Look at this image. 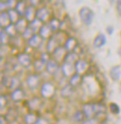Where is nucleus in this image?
<instances>
[{
    "label": "nucleus",
    "mask_w": 121,
    "mask_h": 124,
    "mask_svg": "<svg viewBox=\"0 0 121 124\" xmlns=\"http://www.w3.org/2000/svg\"><path fill=\"white\" fill-rule=\"evenodd\" d=\"M84 118H85V115L83 111H76L74 116H73V119L76 122H83L84 121Z\"/></svg>",
    "instance_id": "32"
},
{
    "label": "nucleus",
    "mask_w": 121,
    "mask_h": 124,
    "mask_svg": "<svg viewBox=\"0 0 121 124\" xmlns=\"http://www.w3.org/2000/svg\"><path fill=\"white\" fill-rule=\"evenodd\" d=\"M80 82H81V77H80V75L77 74V73H75V74L70 78L69 84H70L72 87L76 88L80 84Z\"/></svg>",
    "instance_id": "27"
},
{
    "label": "nucleus",
    "mask_w": 121,
    "mask_h": 124,
    "mask_svg": "<svg viewBox=\"0 0 121 124\" xmlns=\"http://www.w3.org/2000/svg\"><path fill=\"white\" fill-rule=\"evenodd\" d=\"M42 0H30V3H31V6H34L36 7L37 5H39L41 3Z\"/></svg>",
    "instance_id": "40"
},
{
    "label": "nucleus",
    "mask_w": 121,
    "mask_h": 124,
    "mask_svg": "<svg viewBox=\"0 0 121 124\" xmlns=\"http://www.w3.org/2000/svg\"><path fill=\"white\" fill-rule=\"evenodd\" d=\"M34 35H35L34 32L32 31V29L28 26V28H27V29L24 31L23 34V38H25V39H28V40H29Z\"/></svg>",
    "instance_id": "36"
},
{
    "label": "nucleus",
    "mask_w": 121,
    "mask_h": 124,
    "mask_svg": "<svg viewBox=\"0 0 121 124\" xmlns=\"http://www.w3.org/2000/svg\"><path fill=\"white\" fill-rule=\"evenodd\" d=\"M10 23V20H9V16H8V13L7 11H1L0 14V26L2 29L6 28L8 25Z\"/></svg>",
    "instance_id": "21"
},
{
    "label": "nucleus",
    "mask_w": 121,
    "mask_h": 124,
    "mask_svg": "<svg viewBox=\"0 0 121 124\" xmlns=\"http://www.w3.org/2000/svg\"><path fill=\"white\" fill-rule=\"evenodd\" d=\"M15 26H16V29H17V32L20 33V34H23L24 31L28 28V22L26 21L25 18H20L18 22L15 23Z\"/></svg>",
    "instance_id": "17"
},
{
    "label": "nucleus",
    "mask_w": 121,
    "mask_h": 124,
    "mask_svg": "<svg viewBox=\"0 0 121 124\" xmlns=\"http://www.w3.org/2000/svg\"><path fill=\"white\" fill-rule=\"evenodd\" d=\"M110 77L114 81H117L121 78V67L119 65H115L110 70Z\"/></svg>",
    "instance_id": "20"
},
{
    "label": "nucleus",
    "mask_w": 121,
    "mask_h": 124,
    "mask_svg": "<svg viewBox=\"0 0 121 124\" xmlns=\"http://www.w3.org/2000/svg\"><path fill=\"white\" fill-rule=\"evenodd\" d=\"M8 37L9 36L6 33V31L4 29H1V44L2 45H6L8 42Z\"/></svg>",
    "instance_id": "35"
},
{
    "label": "nucleus",
    "mask_w": 121,
    "mask_h": 124,
    "mask_svg": "<svg viewBox=\"0 0 121 124\" xmlns=\"http://www.w3.org/2000/svg\"><path fill=\"white\" fill-rule=\"evenodd\" d=\"M73 93H74V87H72L70 84L64 86V87L60 90V94H61V96L64 97V98L70 97L73 94Z\"/></svg>",
    "instance_id": "24"
},
{
    "label": "nucleus",
    "mask_w": 121,
    "mask_h": 124,
    "mask_svg": "<svg viewBox=\"0 0 121 124\" xmlns=\"http://www.w3.org/2000/svg\"><path fill=\"white\" fill-rule=\"evenodd\" d=\"M7 98L6 96H4V95H1V109H3L4 108V104L7 105Z\"/></svg>",
    "instance_id": "39"
},
{
    "label": "nucleus",
    "mask_w": 121,
    "mask_h": 124,
    "mask_svg": "<svg viewBox=\"0 0 121 124\" xmlns=\"http://www.w3.org/2000/svg\"><path fill=\"white\" fill-rule=\"evenodd\" d=\"M38 118L36 117L35 114H27L25 117H24V121L26 124H36V122L37 121Z\"/></svg>",
    "instance_id": "30"
},
{
    "label": "nucleus",
    "mask_w": 121,
    "mask_h": 124,
    "mask_svg": "<svg viewBox=\"0 0 121 124\" xmlns=\"http://www.w3.org/2000/svg\"><path fill=\"white\" fill-rule=\"evenodd\" d=\"M4 30L6 31V33L9 37H15L16 35L18 34L17 29H16V26H15V24H13V23H9L6 28H4Z\"/></svg>",
    "instance_id": "28"
},
{
    "label": "nucleus",
    "mask_w": 121,
    "mask_h": 124,
    "mask_svg": "<svg viewBox=\"0 0 121 124\" xmlns=\"http://www.w3.org/2000/svg\"><path fill=\"white\" fill-rule=\"evenodd\" d=\"M79 18L85 25H91L94 19V13L89 7H83L79 9Z\"/></svg>",
    "instance_id": "3"
},
{
    "label": "nucleus",
    "mask_w": 121,
    "mask_h": 124,
    "mask_svg": "<svg viewBox=\"0 0 121 124\" xmlns=\"http://www.w3.org/2000/svg\"><path fill=\"white\" fill-rule=\"evenodd\" d=\"M51 32H52V30H51L50 26L48 24H47V23H44L41 26L39 32H38V35L42 37L43 39H49L50 37H52Z\"/></svg>",
    "instance_id": "12"
},
{
    "label": "nucleus",
    "mask_w": 121,
    "mask_h": 124,
    "mask_svg": "<svg viewBox=\"0 0 121 124\" xmlns=\"http://www.w3.org/2000/svg\"><path fill=\"white\" fill-rule=\"evenodd\" d=\"M112 1H113V0H112Z\"/></svg>",
    "instance_id": "45"
},
{
    "label": "nucleus",
    "mask_w": 121,
    "mask_h": 124,
    "mask_svg": "<svg viewBox=\"0 0 121 124\" xmlns=\"http://www.w3.org/2000/svg\"><path fill=\"white\" fill-rule=\"evenodd\" d=\"M106 44V37L105 35L103 34H98L96 36V37L94 38V41H93V46L99 49V48H102L104 45Z\"/></svg>",
    "instance_id": "18"
},
{
    "label": "nucleus",
    "mask_w": 121,
    "mask_h": 124,
    "mask_svg": "<svg viewBox=\"0 0 121 124\" xmlns=\"http://www.w3.org/2000/svg\"><path fill=\"white\" fill-rule=\"evenodd\" d=\"M42 25H43L42 23H41L39 20L35 19L33 22H31L30 23L29 27L32 29V31L34 32V34H36L37 32H39V30H40V28H41V26H42Z\"/></svg>",
    "instance_id": "26"
},
{
    "label": "nucleus",
    "mask_w": 121,
    "mask_h": 124,
    "mask_svg": "<svg viewBox=\"0 0 121 124\" xmlns=\"http://www.w3.org/2000/svg\"><path fill=\"white\" fill-rule=\"evenodd\" d=\"M36 16V10L34 6H28L25 9V12H24V18L26 19V21L28 23L33 22Z\"/></svg>",
    "instance_id": "14"
},
{
    "label": "nucleus",
    "mask_w": 121,
    "mask_h": 124,
    "mask_svg": "<svg viewBox=\"0 0 121 124\" xmlns=\"http://www.w3.org/2000/svg\"><path fill=\"white\" fill-rule=\"evenodd\" d=\"M5 118H6L7 121H8V122L14 121V120L17 118V113H16V111H15L14 109H9L8 112L6 114Z\"/></svg>",
    "instance_id": "31"
},
{
    "label": "nucleus",
    "mask_w": 121,
    "mask_h": 124,
    "mask_svg": "<svg viewBox=\"0 0 121 124\" xmlns=\"http://www.w3.org/2000/svg\"><path fill=\"white\" fill-rule=\"evenodd\" d=\"M17 61L22 66L28 67L32 63V58H31V56L29 54H27L25 52H22V53L18 54V56H17Z\"/></svg>",
    "instance_id": "7"
},
{
    "label": "nucleus",
    "mask_w": 121,
    "mask_h": 124,
    "mask_svg": "<svg viewBox=\"0 0 121 124\" xmlns=\"http://www.w3.org/2000/svg\"><path fill=\"white\" fill-rule=\"evenodd\" d=\"M1 1H3V2H5V1H8V0H1Z\"/></svg>",
    "instance_id": "44"
},
{
    "label": "nucleus",
    "mask_w": 121,
    "mask_h": 124,
    "mask_svg": "<svg viewBox=\"0 0 121 124\" xmlns=\"http://www.w3.org/2000/svg\"><path fill=\"white\" fill-rule=\"evenodd\" d=\"M42 40H43V38L40 37L39 35L35 34V35L28 40V45H29V47L33 48V49H36V48H38V47L41 45Z\"/></svg>",
    "instance_id": "16"
},
{
    "label": "nucleus",
    "mask_w": 121,
    "mask_h": 124,
    "mask_svg": "<svg viewBox=\"0 0 121 124\" xmlns=\"http://www.w3.org/2000/svg\"><path fill=\"white\" fill-rule=\"evenodd\" d=\"M109 110L111 111V113H113L115 115H118L120 113V107L115 103H111L109 106Z\"/></svg>",
    "instance_id": "33"
},
{
    "label": "nucleus",
    "mask_w": 121,
    "mask_h": 124,
    "mask_svg": "<svg viewBox=\"0 0 121 124\" xmlns=\"http://www.w3.org/2000/svg\"><path fill=\"white\" fill-rule=\"evenodd\" d=\"M10 79H11L10 80V84H9L10 89H12L13 91L16 90V89H18L19 85H20V79L17 78H11Z\"/></svg>",
    "instance_id": "34"
},
{
    "label": "nucleus",
    "mask_w": 121,
    "mask_h": 124,
    "mask_svg": "<svg viewBox=\"0 0 121 124\" xmlns=\"http://www.w3.org/2000/svg\"><path fill=\"white\" fill-rule=\"evenodd\" d=\"M48 25L50 26L51 30H52L53 32H55V31H57V30H59V28L60 27V22L58 20V19L52 18L50 21H49Z\"/></svg>",
    "instance_id": "29"
},
{
    "label": "nucleus",
    "mask_w": 121,
    "mask_h": 124,
    "mask_svg": "<svg viewBox=\"0 0 121 124\" xmlns=\"http://www.w3.org/2000/svg\"><path fill=\"white\" fill-rule=\"evenodd\" d=\"M8 16H9V20H10V23H13V24H15L17 22H18L19 20H20V14L17 12V10L14 8H11V9H8Z\"/></svg>",
    "instance_id": "23"
},
{
    "label": "nucleus",
    "mask_w": 121,
    "mask_h": 124,
    "mask_svg": "<svg viewBox=\"0 0 121 124\" xmlns=\"http://www.w3.org/2000/svg\"><path fill=\"white\" fill-rule=\"evenodd\" d=\"M58 43H59V40L55 36H52L48 39L47 43V51L48 53H51V54L53 53V51L58 48Z\"/></svg>",
    "instance_id": "15"
},
{
    "label": "nucleus",
    "mask_w": 121,
    "mask_h": 124,
    "mask_svg": "<svg viewBox=\"0 0 121 124\" xmlns=\"http://www.w3.org/2000/svg\"><path fill=\"white\" fill-rule=\"evenodd\" d=\"M36 124H48V122L45 119H43V118H38L37 121L36 122Z\"/></svg>",
    "instance_id": "42"
},
{
    "label": "nucleus",
    "mask_w": 121,
    "mask_h": 124,
    "mask_svg": "<svg viewBox=\"0 0 121 124\" xmlns=\"http://www.w3.org/2000/svg\"><path fill=\"white\" fill-rule=\"evenodd\" d=\"M52 55H53V59H55L58 62H63V60H64V58H65V56H66V50L64 49V47H63V48L58 47V48L53 51Z\"/></svg>",
    "instance_id": "11"
},
{
    "label": "nucleus",
    "mask_w": 121,
    "mask_h": 124,
    "mask_svg": "<svg viewBox=\"0 0 121 124\" xmlns=\"http://www.w3.org/2000/svg\"><path fill=\"white\" fill-rule=\"evenodd\" d=\"M26 8H27V6L25 5V1H24V0H19L18 2L16 3V5H15V9L17 10V12H18L21 16H22V15H24Z\"/></svg>",
    "instance_id": "25"
},
{
    "label": "nucleus",
    "mask_w": 121,
    "mask_h": 124,
    "mask_svg": "<svg viewBox=\"0 0 121 124\" xmlns=\"http://www.w3.org/2000/svg\"><path fill=\"white\" fill-rule=\"evenodd\" d=\"M26 84L29 89L31 90H35L36 88L39 86V83H40V78L39 76L36 74H31L29 76H27L26 78Z\"/></svg>",
    "instance_id": "6"
},
{
    "label": "nucleus",
    "mask_w": 121,
    "mask_h": 124,
    "mask_svg": "<svg viewBox=\"0 0 121 124\" xmlns=\"http://www.w3.org/2000/svg\"><path fill=\"white\" fill-rule=\"evenodd\" d=\"M75 67H76V72L77 74H83L87 71V69L89 67V63L86 62L85 60H82V59H78L76 64H75Z\"/></svg>",
    "instance_id": "13"
},
{
    "label": "nucleus",
    "mask_w": 121,
    "mask_h": 124,
    "mask_svg": "<svg viewBox=\"0 0 121 124\" xmlns=\"http://www.w3.org/2000/svg\"><path fill=\"white\" fill-rule=\"evenodd\" d=\"M82 111L86 118H94V116H97L98 114L104 111V106L98 103H88L83 106Z\"/></svg>",
    "instance_id": "2"
},
{
    "label": "nucleus",
    "mask_w": 121,
    "mask_h": 124,
    "mask_svg": "<svg viewBox=\"0 0 121 124\" xmlns=\"http://www.w3.org/2000/svg\"><path fill=\"white\" fill-rule=\"evenodd\" d=\"M83 124H98V121H97V119H95L94 118H87L86 120H84Z\"/></svg>",
    "instance_id": "37"
},
{
    "label": "nucleus",
    "mask_w": 121,
    "mask_h": 124,
    "mask_svg": "<svg viewBox=\"0 0 121 124\" xmlns=\"http://www.w3.org/2000/svg\"><path fill=\"white\" fill-rule=\"evenodd\" d=\"M10 98H11V100L13 102H16V103L21 102V101H23L25 98V93H24V91L23 89L18 88V89L14 90L11 93Z\"/></svg>",
    "instance_id": "10"
},
{
    "label": "nucleus",
    "mask_w": 121,
    "mask_h": 124,
    "mask_svg": "<svg viewBox=\"0 0 121 124\" xmlns=\"http://www.w3.org/2000/svg\"><path fill=\"white\" fill-rule=\"evenodd\" d=\"M45 57H46V55L43 54V57L41 56L40 59H37V60L35 61V62H34V69H35L36 72H41L43 69L46 68L47 62L49 59H46Z\"/></svg>",
    "instance_id": "9"
},
{
    "label": "nucleus",
    "mask_w": 121,
    "mask_h": 124,
    "mask_svg": "<svg viewBox=\"0 0 121 124\" xmlns=\"http://www.w3.org/2000/svg\"><path fill=\"white\" fill-rule=\"evenodd\" d=\"M77 55L76 53L75 52H69L67 53L62 64H61V73L64 77L66 78H71L73 75L75 74L76 72V67H75V64L77 61Z\"/></svg>",
    "instance_id": "1"
},
{
    "label": "nucleus",
    "mask_w": 121,
    "mask_h": 124,
    "mask_svg": "<svg viewBox=\"0 0 121 124\" xmlns=\"http://www.w3.org/2000/svg\"><path fill=\"white\" fill-rule=\"evenodd\" d=\"M106 32H107V34H109L110 36L113 35V33H114V27L113 26H108L106 28Z\"/></svg>",
    "instance_id": "41"
},
{
    "label": "nucleus",
    "mask_w": 121,
    "mask_h": 124,
    "mask_svg": "<svg viewBox=\"0 0 121 124\" xmlns=\"http://www.w3.org/2000/svg\"><path fill=\"white\" fill-rule=\"evenodd\" d=\"M59 69H60L59 62H57L55 59H53V58H49V60L47 62V64H46L47 72H48V74H55Z\"/></svg>",
    "instance_id": "8"
},
{
    "label": "nucleus",
    "mask_w": 121,
    "mask_h": 124,
    "mask_svg": "<svg viewBox=\"0 0 121 124\" xmlns=\"http://www.w3.org/2000/svg\"><path fill=\"white\" fill-rule=\"evenodd\" d=\"M40 106H41V100L37 97H35L28 102V106L30 110H37L40 107Z\"/></svg>",
    "instance_id": "22"
},
{
    "label": "nucleus",
    "mask_w": 121,
    "mask_h": 124,
    "mask_svg": "<svg viewBox=\"0 0 121 124\" xmlns=\"http://www.w3.org/2000/svg\"><path fill=\"white\" fill-rule=\"evenodd\" d=\"M77 46V42L76 40L75 37H69L65 40V43H64V49L69 51V52H73L75 49L76 48Z\"/></svg>",
    "instance_id": "19"
},
{
    "label": "nucleus",
    "mask_w": 121,
    "mask_h": 124,
    "mask_svg": "<svg viewBox=\"0 0 121 124\" xmlns=\"http://www.w3.org/2000/svg\"><path fill=\"white\" fill-rule=\"evenodd\" d=\"M116 10L121 17V0H116Z\"/></svg>",
    "instance_id": "38"
},
{
    "label": "nucleus",
    "mask_w": 121,
    "mask_h": 124,
    "mask_svg": "<svg viewBox=\"0 0 121 124\" xmlns=\"http://www.w3.org/2000/svg\"><path fill=\"white\" fill-rule=\"evenodd\" d=\"M4 117H1V124H4Z\"/></svg>",
    "instance_id": "43"
},
{
    "label": "nucleus",
    "mask_w": 121,
    "mask_h": 124,
    "mask_svg": "<svg viewBox=\"0 0 121 124\" xmlns=\"http://www.w3.org/2000/svg\"><path fill=\"white\" fill-rule=\"evenodd\" d=\"M51 16V12L49 10V8H48L47 7H42V8H39L38 9H36V19L39 20L42 23H49V19Z\"/></svg>",
    "instance_id": "4"
},
{
    "label": "nucleus",
    "mask_w": 121,
    "mask_h": 124,
    "mask_svg": "<svg viewBox=\"0 0 121 124\" xmlns=\"http://www.w3.org/2000/svg\"><path fill=\"white\" fill-rule=\"evenodd\" d=\"M55 86L51 82H45L42 84V87L40 89V93L44 98H50L54 95Z\"/></svg>",
    "instance_id": "5"
}]
</instances>
